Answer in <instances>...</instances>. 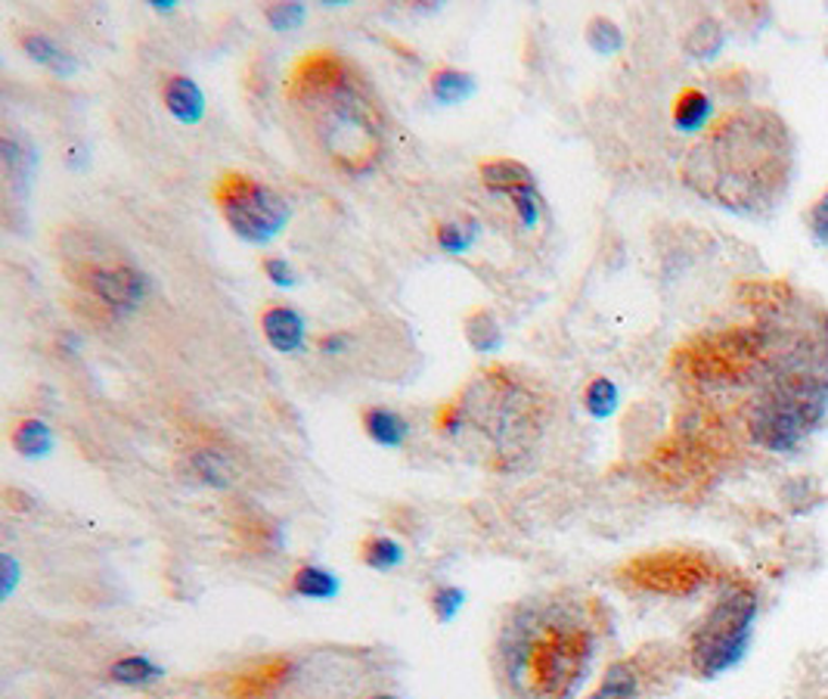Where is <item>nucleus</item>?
<instances>
[{
	"instance_id": "f257e3e1",
	"label": "nucleus",
	"mask_w": 828,
	"mask_h": 699,
	"mask_svg": "<svg viewBox=\"0 0 828 699\" xmlns=\"http://www.w3.org/2000/svg\"><path fill=\"white\" fill-rule=\"evenodd\" d=\"M791 134L764 107L729 112L689 149L685 184L732 212H764L788 187Z\"/></svg>"
},
{
	"instance_id": "f03ea898",
	"label": "nucleus",
	"mask_w": 828,
	"mask_h": 699,
	"mask_svg": "<svg viewBox=\"0 0 828 699\" xmlns=\"http://www.w3.org/2000/svg\"><path fill=\"white\" fill-rule=\"evenodd\" d=\"M596 653L590 618L571 600L518 606L499 637L503 672L521 699H571Z\"/></svg>"
},
{
	"instance_id": "7ed1b4c3",
	"label": "nucleus",
	"mask_w": 828,
	"mask_h": 699,
	"mask_svg": "<svg viewBox=\"0 0 828 699\" xmlns=\"http://www.w3.org/2000/svg\"><path fill=\"white\" fill-rule=\"evenodd\" d=\"M289 100L311 122L320 149L345 174H367L385 149V122L370 90L335 50H311L292 65Z\"/></svg>"
},
{
	"instance_id": "20e7f679",
	"label": "nucleus",
	"mask_w": 828,
	"mask_h": 699,
	"mask_svg": "<svg viewBox=\"0 0 828 699\" xmlns=\"http://www.w3.org/2000/svg\"><path fill=\"white\" fill-rule=\"evenodd\" d=\"M435 426L450 439L472 436L494 469H512L537 442L543 398L512 370H487L459 398L441 404Z\"/></svg>"
},
{
	"instance_id": "39448f33",
	"label": "nucleus",
	"mask_w": 828,
	"mask_h": 699,
	"mask_svg": "<svg viewBox=\"0 0 828 699\" xmlns=\"http://www.w3.org/2000/svg\"><path fill=\"white\" fill-rule=\"evenodd\" d=\"M828 385L810 370H791L757 395L747 410V432L766 451H791L823 420Z\"/></svg>"
},
{
	"instance_id": "423d86ee",
	"label": "nucleus",
	"mask_w": 828,
	"mask_h": 699,
	"mask_svg": "<svg viewBox=\"0 0 828 699\" xmlns=\"http://www.w3.org/2000/svg\"><path fill=\"white\" fill-rule=\"evenodd\" d=\"M766 360V336L757 327H726L689 340L673 367L685 380L704 385H732L751 380Z\"/></svg>"
},
{
	"instance_id": "0eeeda50",
	"label": "nucleus",
	"mask_w": 828,
	"mask_h": 699,
	"mask_svg": "<svg viewBox=\"0 0 828 699\" xmlns=\"http://www.w3.org/2000/svg\"><path fill=\"white\" fill-rule=\"evenodd\" d=\"M754 591L745 585H732L720 593V600L707 610L702 625L695 628L689 643L692 672L702 678H714L732 669L747 647L751 622H754Z\"/></svg>"
},
{
	"instance_id": "6e6552de",
	"label": "nucleus",
	"mask_w": 828,
	"mask_h": 699,
	"mask_svg": "<svg viewBox=\"0 0 828 699\" xmlns=\"http://www.w3.org/2000/svg\"><path fill=\"white\" fill-rule=\"evenodd\" d=\"M214 203L230 224V231L249 246H268L289 224L292 209L283 193H276L258 177L243 171L221 174L214 187Z\"/></svg>"
},
{
	"instance_id": "1a4fd4ad",
	"label": "nucleus",
	"mask_w": 828,
	"mask_h": 699,
	"mask_svg": "<svg viewBox=\"0 0 828 699\" xmlns=\"http://www.w3.org/2000/svg\"><path fill=\"white\" fill-rule=\"evenodd\" d=\"M63 253L65 258H72V280L97 305H103L109 315L122 318V315H131L134 308L144 305L146 293H149V280L134 265H127L122 258L84 255L78 246L63 249Z\"/></svg>"
},
{
	"instance_id": "9d476101",
	"label": "nucleus",
	"mask_w": 828,
	"mask_h": 699,
	"mask_svg": "<svg viewBox=\"0 0 828 699\" xmlns=\"http://www.w3.org/2000/svg\"><path fill=\"white\" fill-rule=\"evenodd\" d=\"M637 591L658 597H689L714 581V563L695 551H655L633 556L621 569Z\"/></svg>"
},
{
	"instance_id": "9b49d317",
	"label": "nucleus",
	"mask_w": 828,
	"mask_h": 699,
	"mask_svg": "<svg viewBox=\"0 0 828 699\" xmlns=\"http://www.w3.org/2000/svg\"><path fill=\"white\" fill-rule=\"evenodd\" d=\"M292 675V662L286 657H268L251 662L249 669L236 672L227 684L230 699H268L276 694Z\"/></svg>"
},
{
	"instance_id": "f8f14e48",
	"label": "nucleus",
	"mask_w": 828,
	"mask_h": 699,
	"mask_svg": "<svg viewBox=\"0 0 828 699\" xmlns=\"http://www.w3.org/2000/svg\"><path fill=\"white\" fill-rule=\"evenodd\" d=\"M261 333L273 352L280 355H298L305 352V340H308V327H305V318L295 311V308H286V305H270L261 311Z\"/></svg>"
},
{
	"instance_id": "ddd939ff",
	"label": "nucleus",
	"mask_w": 828,
	"mask_h": 699,
	"mask_svg": "<svg viewBox=\"0 0 828 699\" xmlns=\"http://www.w3.org/2000/svg\"><path fill=\"white\" fill-rule=\"evenodd\" d=\"M162 103L181 125H199L206 115V94L187 75H168L162 82Z\"/></svg>"
},
{
	"instance_id": "4468645a",
	"label": "nucleus",
	"mask_w": 828,
	"mask_h": 699,
	"mask_svg": "<svg viewBox=\"0 0 828 699\" xmlns=\"http://www.w3.org/2000/svg\"><path fill=\"white\" fill-rule=\"evenodd\" d=\"M478 177L481 184L491 193H499V196H512V193L524 191V187H534L537 177L528 165H521L518 159H484L478 165Z\"/></svg>"
},
{
	"instance_id": "2eb2a0df",
	"label": "nucleus",
	"mask_w": 828,
	"mask_h": 699,
	"mask_svg": "<svg viewBox=\"0 0 828 699\" xmlns=\"http://www.w3.org/2000/svg\"><path fill=\"white\" fill-rule=\"evenodd\" d=\"M363 432L382 447H400L410 439V424L392 407H367L363 410Z\"/></svg>"
},
{
	"instance_id": "dca6fc26",
	"label": "nucleus",
	"mask_w": 828,
	"mask_h": 699,
	"mask_svg": "<svg viewBox=\"0 0 828 699\" xmlns=\"http://www.w3.org/2000/svg\"><path fill=\"white\" fill-rule=\"evenodd\" d=\"M20 44H22V50H25L35 63L44 65V69H50L53 75L65 78V75H72V72H75V57H72L65 47H60V44L53 41V38L41 35V32H25V35L20 38Z\"/></svg>"
},
{
	"instance_id": "f3484780",
	"label": "nucleus",
	"mask_w": 828,
	"mask_h": 699,
	"mask_svg": "<svg viewBox=\"0 0 828 699\" xmlns=\"http://www.w3.org/2000/svg\"><path fill=\"white\" fill-rule=\"evenodd\" d=\"M289 591L301 600H335L342 593V581L338 575L323 569V566H313V563H305L298 566L289 581Z\"/></svg>"
},
{
	"instance_id": "a211bd4d",
	"label": "nucleus",
	"mask_w": 828,
	"mask_h": 699,
	"mask_svg": "<svg viewBox=\"0 0 828 699\" xmlns=\"http://www.w3.org/2000/svg\"><path fill=\"white\" fill-rule=\"evenodd\" d=\"M429 90H432V97H435L437 103L456 107V103H466L475 94V78L469 72H462V69L441 65L429 78Z\"/></svg>"
},
{
	"instance_id": "6ab92c4d",
	"label": "nucleus",
	"mask_w": 828,
	"mask_h": 699,
	"mask_svg": "<svg viewBox=\"0 0 828 699\" xmlns=\"http://www.w3.org/2000/svg\"><path fill=\"white\" fill-rule=\"evenodd\" d=\"M10 442H13V447L20 451L22 457H47L50 447H53V432L38 417H25V420L13 426Z\"/></svg>"
},
{
	"instance_id": "aec40b11",
	"label": "nucleus",
	"mask_w": 828,
	"mask_h": 699,
	"mask_svg": "<svg viewBox=\"0 0 828 699\" xmlns=\"http://www.w3.org/2000/svg\"><path fill=\"white\" fill-rule=\"evenodd\" d=\"M189 473L202 482V486L211 488H227L233 482V466L230 461L221 454V451H214V447H199V451H193V457H189Z\"/></svg>"
},
{
	"instance_id": "412c9836",
	"label": "nucleus",
	"mask_w": 828,
	"mask_h": 699,
	"mask_svg": "<svg viewBox=\"0 0 828 699\" xmlns=\"http://www.w3.org/2000/svg\"><path fill=\"white\" fill-rule=\"evenodd\" d=\"M466 340L469 345L481 352V355H491L503 345V330H499V320L494 311L487 308H475L469 318H466Z\"/></svg>"
},
{
	"instance_id": "4be33fe9",
	"label": "nucleus",
	"mask_w": 828,
	"mask_h": 699,
	"mask_svg": "<svg viewBox=\"0 0 828 699\" xmlns=\"http://www.w3.org/2000/svg\"><path fill=\"white\" fill-rule=\"evenodd\" d=\"M162 675H165V669L146 657H122L109 665V678L115 684H125V687H146Z\"/></svg>"
},
{
	"instance_id": "5701e85b",
	"label": "nucleus",
	"mask_w": 828,
	"mask_h": 699,
	"mask_svg": "<svg viewBox=\"0 0 828 699\" xmlns=\"http://www.w3.org/2000/svg\"><path fill=\"white\" fill-rule=\"evenodd\" d=\"M637 690H640V675L630 662H615L605 678L596 687V694L590 699H637Z\"/></svg>"
},
{
	"instance_id": "b1692460",
	"label": "nucleus",
	"mask_w": 828,
	"mask_h": 699,
	"mask_svg": "<svg viewBox=\"0 0 828 699\" xmlns=\"http://www.w3.org/2000/svg\"><path fill=\"white\" fill-rule=\"evenodd\" d=\"M724 25L717 20H702L695 22L692 28H689V35H685V53L689 57H699V60H710V57H717L720 53V47H724Z\"/></svg>"
},
{
	"instance_id": "393cba45",
	"label": "nucleus",
	"mask_w": 828,
	"mask_h": 699,
	"mask_svg": "<svg viewBox=\"0 0 828 699\" xmlns=\"http://www.w3.org/2000/svg\"><path fill=\"white\" fill-rule=\"evenodd\" d=\"M0 162H3V174H7L10 187L25 184L32 177V171H35V156L25 152V147H22L16 137H10V134H3V140H0Z\"/></svg>"
},
{
	"instance_id": "a878e982",
	"label": "nucleus",
	"mask_w": 828,
	"mask_h": 699,
	"mask_svg": "<svg viewBox=\"0 0 828 699\" xmlns=\"http://www.w3.org/2000/svg\"><path fill=\"white\" fill-rule=\"evenodd\" d=\"M707 115H710V100L695 87H685L673 103V125L680 131H699L707 122Z\"/></svg>"
},
{
	"instance_id": "bb28decb",
	"label": "nucleus",
	"mask_w": 828,
	"mask_h": 699,
	"mask_svg": "<svg viewBox=\"0 0 828 699\" xmlns=\"http://www.w3.org/2000/svg\"><path fill=\"white\" fill-rule=\"evenodd\" d=\"M360 560L375 569V573H392L404 563V548L394 541V538H385V535H375V538H367L363 548H360Z\"/></svg>"
},
{
	"instance_id": "cd10ccee",
	"label": "nucleus",
	"mask_w": 828,
	"mask_h": 699,
	"mask_svg": "<svg viewBox=\"0 0 828 699\" xmlns=\"http://www.w3.org/2000/svg\"><path fill=\"white\" fill-rule=\"evenodd\" d=\"M435 240L444 253L466 255L475 246L478 224L475 221H444L435 228Z\"/></svg>"
},
{
	"instance_id": "c85d7f7f",
	"label": "nucleus",
	"mask_w": 828,
	"mask_h": 699,
	"mask_svg": "<svg viewBox=\"0 0 828 699\" xmlns=\"http://www.w3.org/2000/svg\"><path fill=\"white\" fill-rule=\"evenodd\" d=\"M583 407L593 414V417H611L615 407H618V385L605 377H596L590 380V385L583 389Z\"/></svg>"
},
{
	"instance_id": "c756f323",
	"label": "nucleus",
	"mask_w": 828,
	"mask_h": 699,
	"mask_svg": "<svg viewBox=\"0 0 828 699\" xmlns=\"http://www.w3.org/2000/svg\"><path fill=\"white\" fill-rule=\"evenodd\" d=\"M509 203H512L518 224H521L524 231H534L540 221H543V214H546V199H543V193L537 191V184L512 193V196H509Z\"/></svg>"
},
{
	"instance_id": "7c9ffc66",
	"label": "nucleus",
	"mask_w": 828,
	"mask_h": 699,
	"mask_svg": "<svg viewBox=\"0 0 828 699\" xmlns=\"http://www.w3.org/2000/svg\"><path fill=\"white\" fill-rule=\"evenodd\" d=\"M586 44L596 53H602V57H611V53H618L623 47V35L615 22L605 20V16H596V20H590V25H586Z\"/></svg>"
},
{
	"instance_id": "2f4dec72",
	"label": "nucleus",
	"mask_w": 828,
	"mask_h": 699,
	"mask_svg": "<svg viewBox=\"0 0 828 699\" xmlns=\"http://www.w3.org/2000/svg\"><path fill=\"white\" fill-rule=\"evenodd\" d=\"M432 613H435L437 622H454L456 613L466 606V591L462 588H454V585H444V588H437L435 593H432Z\"/></svg>"
},
{
	"instance_id": "473e14b6",
	"label": "nucleus",
	"mask_w": 828,
	"mask_h": 699,
	"mask_svg": "<svg viewBox=\"0 0 828 699\" xmlns=\"http://www.w3.org/2000/svg\"><path fill=\"white\" fill-rule=\"evenodd\" d=\"M305 7L301 3H270L268 10H264V16H268L270 28H276V32H289L295 28L298 22L305 20Z\"/></svg>"
},
{
	"instance_id": "72a5a7b5",
	"label": "nucleus",
	"mask_w": 828,
	"mask_h": 699,
	"mask_svg": "<svg viewBox=\"0 0 828 699\" xmlns=\"http://www.w3.org/2000/svg\"><path fill=\"white\" fill-rule=\"evenodd\" d=\"M261 271H264V277H268L273 286H283V290H292V286L298 283L292 265L286 258H280V255H264V258H261Z\"/></svg>"
},
{
	"instance_id": "f704fd0d",
	"label": "nucleus",
	"mask_w": 828,
	"mask_h": 699,
	"mask_svg": "<svg viewBox=\"0 0 828 699\" xmlns=\"http://www.w3.org/2000/svg\"><path fill=\"white\" fill-rule=\"evenodd\" d=\"M3 578H0V593L3 597H13V591H16V585H20V563L10 556V553H3Z\"/></svg>"
},
{
	"instance_id": "c9c22d12",
	"label": "nucleus",
	"mask_w": 828,
	"mask_h": 699,
	"mask_svg": "<svg viewBox=\"0 0 828 699\" xmlns=\"http://www.w3.org/2000/svg\"><path fill=\"white\" fill-rule=\"evenodd\" d=\"M317 348H320L323 355H342V352L348 348V336H345V333H326V336L317 340Z\"/></svg>"
},
{
	"instance_id": "e433bc0d",
	"label": "nucleus",
	"mask_w": 828,
	"mask_h": 699,
	"mask_svg": "<svg viewBox=\"0 0 828 699\" xmlns=\"http://www.w3.org/2000/svg\"><path fill=\"white\" fill-rule=\"evenodd\" d=\"M810 224H813V233H816V240H819V243H826L828 246V218H810Z\"/></svg>"
},
{
	"instance_id": "4c0bfd02",
	"label": "nucleus",
	"mask_w": 828,
	"mask_h": 699,
	"mask_svg": "<svg viewBox=\"0 0 828 699\" xmlns=\"http://www.w3.org/2000/svg\"><path fill=\"white\" fill-rule=\"evenodd\" d=\"M810 218H828V191H826V196H823V199L813 206V214H810Z\"/></svg>"
},
{
	"instance_id": "58836bf2",
	"label": "nucleus",
	"mask_w": 828,
	"mask_h": 699,
	"mask_svg": "<svg viewBox=\"0 0 828 699\" xmlns=\"http://www.w3.org/2000/svg\"><path fill=\"white\" fill-rule=\"evenodd\" d=\"M152 10H162V13H168V10H174V0H156V3H152Z\"/></svg>"
},
{
	"instance_id": "ea45409f",
	"label": "nucleus",
	"mask_w": 828,
	"mask_h": 699,
	"mask_svg": "<svg viewBox=\"0 0 828 699\" xmlns=\"http://www.w3.org/2000/svg\"><path fill=\"white\" fill-rule=\"evenodd\" d=\"M375 699H394V697H375Z\"/></svg>"
}]
</instances>
